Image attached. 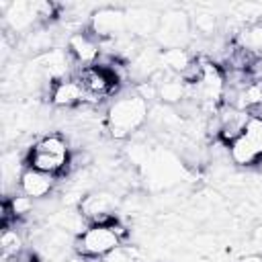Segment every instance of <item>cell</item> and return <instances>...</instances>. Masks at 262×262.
I'll list each match as a JSON object with an SVG mask.
<instances>
[{
    "instance_id": "cell-1",
    "label": "cell",
    "mask_w": 262,
    "mask_h": 262,
    "mask_svg": "<svg viewBox=\"0 0 262 262\" xmlns=\"http://www.w3.org/2000/svg\"><path fill=\"white\" fill-rule=\"evenodd\" d=\"M149 102L137 96L133 90L115 98L106 108V127L115 139H127L139 131L149 119Z\"/></svg>"
},
{
    "instance_id": "cell-17",
    "label": "cell",
    "mask_w": 262,
    "mask_h": 262,
    "mask_svg": "<svg viewBox=\"0 0 262 262\" xmlns=\"http://www.w3.org/2000/svg\"><path fill=\"white\" fill-rule=\"evenodd\" d=\"M190 25L192 31H196L203 37H213L219 31V14L207 8H199L192 16H190Z\"/></svg>"
},
{
    "instance_id": "cell-20",
    "label": "cell",
    "mask_w": 262,
    "mask_h": 262,
    "mask_svg": "<svg viewBox=\"0 0 262 262\" xmlns=\"http://www.w3.org/2000/svg\"><path fill=\"white\" fill-rule=\"evenodd\" d=\"M6 201H8V207H10L12 215H14V219L29 215L33 211V207H35V201L29 199V196H25V194H14V196H10Z\"/></svg>"
},
{
    "instance_id": "cell-7",
    "label": "cell",
    "mask_w": 262,
    "mask_h": 262,
    "mask_svg": "<svg viewBox=\"0 0 262 262\" xmlns=\"http://www.w3.org/2000/svg\"><path fill=\"white\" fill-rule=\"evenodd\" d=\"M68 53L76 63H82V68L86 66H96L98 57L102 53L100 49V41L90 33V31H76L68 37Z\"/></svg>"
},
{
    "instance_id": "cell-18",
    "label": "cell",
    "mask_w": 262,
    "mask_h": 262,
    "mask_svg": "<svg viewBox=\"0 0 262 262\" xmlns=\"http://www.w3.org/2000/svg\"><path fill=\"white\" fill-rule=\"evenodd\" d=\"M239 47L244 49H250L258 55V51L262 49V20L258 23H252V25H246L242 31H239Z\"/></svg>"
},
{
    "instance_id": "cell-8",
    "label": "cell",
    "mask_w": 262,
    "mask_h": 262,
    "mask_svg": "<svg viewBox=\"0 0 262 262\" xmlns=\"http://www.w3.org/2000/svg\"><path fill=\"white\" fill-rule=\"evenodd\" d=\"M49 100L55 106L72 108V106L88 102V94H86L82 82L78 80V76H68V78L53 82V86L49 88Z\"/></svg>"
},
{
    "instance_id": "cell-13",
    "label": "cell",
    "mask_w": 262,
    "mask_h": 262,
    "mask_svg": "<svg viewBox=\"0 0 262 262\" xmlns=\"http://www.w3.org/2000/svg\"><path fill=\"white\" fill-rule=\"evenodd\" d=\"M227 156L235 166H244V168L254 166V164H258L262 160V154L254 147V143L246 135L237 137L233 143L227 145Z\"/></svg>"
},
{
    "instance_id": "cell-15",
    "label": "cell",
    "mask_w": 262,
    "mask_h": 262,
    "mask_svg": "<svg viewBox=\"0 0 262 262\" xmlns=\"http://www.w3.org/2000/svg\"><path fill=\"white\" fill-rule=\"evenodd\" d=\"M160 59H162V68H166L176 76H182L196 57L190 55V51H186L184 47H172V49H162Z\"/></svg>"
},
{
    "instance_id": "cell-12",
    "label": "cell",
    "mask_w": 262,
    "mask_h": 262,
    "mask_svg": "<svg viewBox=\"0 0 262 262\" xmlns=\"http://www.w3.org/2000/svg\"><path fill=\"white\" fill-rule=\"evenodd\" d=\"M51 45H53V35H51V31L45 29L43 25L31 29V31H29L27 35H23V39H20L23 51H27V53L33 55V57L51 51V49H53Z\"/></svg>"
},
{
    "instance_id": "cell-26",
    "label": "cell",
    "mask_w": 262,
    "mask_h": 262,
    "mask_svg": "<svg viewBox=\"0 0 262 262\" xmlns=\"http://www.w3.org/2000/svg\"><path fill=\"white\" fill-rule=\"evenodd\" d=\"M68 262H86V258H84V256H80V254H76V256H72Z\"/></svg>"
},
{
    "instance_id": "cell-19",
    "label": "cell",
    "mask_w": 262,
    "mask_h": 262,
    "mask_svg": "<svg viewBox=\"0 0 262 262\" xmlns=\"http://www.w3.org/2000/svg\"><path fill=\"white\" fill-rule=\"evenodd\" d=\"M244 135L254 143V147L262 154V117L258 115H250L244 127Z\"/></svg>"
},
{
    "instance_id": "cell-23",
    "label": "cell",
    "mask_w": 262,
    "mask_h": 262,
    "mask_svg": "<svg viewBox=\"0 0 262 262\" xmlns=\"http://www.w3.org/2000/svg\"><path fill=\"white\" fill-rule=\"evenodd\" d=\"M14 262H39V258H37V254L35 252H31V250H23L18 256H16V260Z\"/></svg>"
},
{
    "instance_id": "cell-2",
    "label": "cell",
    "mask_w": 262,
    "mask_h": 262,
    "mask_svg": "<svg viewBox=\"0 0 262 262\" xmlns=\"http://www.w3.org/2000/svg\"><path fill=\"white\" fill-rule=\"evenodd\" d=\"M123 244V239L115 233L113 223H92L86 225V229L82 233H78L76 237V254L84 256V258H96L102 260L106 254H111L113 250H117Z\"/></svg>"
},
{
    "instance_id": "cell-6",
    "label": "cell",
    "mask_w": 262,
    "mask_h": 262,
    "mask_svg": "<svg viewBox=\"0 0 262 262\" xmlns=\"http://www.w3.org/2000/svg\"><path fill=\"white\" fill-rule=\"evenodd\" d=\"M78 80L82 82L88 100H100L108 94H113L119 86V82L115 80V76L102 68V66H86L78 72Z\"/></svg>"
},
{
    "instance_id": "cell-10",
    "label": "cell",
    "mask_w": 262,
    "mask_h": 262,
    "mask_svg": "<svg viewBox=\"0 0 262 262\" xmlns=\"http://www.w3.org/2000/svg\"><path fill=\"white\" fill-rule=\"evenodd\" d=\"M55 178L57 176H53V174H47V172L25 166L16 184H18L20 194H25L33 201H39V199H45V196L51 194V190L55 188Z\"/></svg>"
},
{
    "instance_id": "cell-3",
    "label": "cell",
    "mask_w": 262,
    "mask_h": 262,
    "mask_svg": "<svg viewBox=\"0 0 262 262\" xmlns=\"http://www.w3.org/2000/svg\"><path fill=\"white\" fill-rule=\"evenodd\" d=\"M192 25L190 16L184 10L170 8L162 12L160 27L156 31V41L160 49H172V47H184L190 41Z\"/></svg>"
},
{
    "instance_id": "cell-16",
    "label": "cell",
    "mask_w": 262,
    "mask_h": 262,
    "mask_svg": "<svg viewBox=\"0 0 262 262\" xmlns=\"http://www.w3.org/2000/svg\"><path fill=\"white\" fill-rule=\"evenodd\" d=\"M25 250V242H23V235L18 229H12V227H4L2 229V235H0V252H2V260L8 262V260H16V256Z\"/></svg>"
},
{
    "instance_id": "cell-22",
    "label": "cell",
    "mask_w": 262,
    "mask_h": 262,
    "mask_svg": "<svg viewBox=\"0 0 262 262\" xmlns=\"http://www.w3.org/2000/svg\"><path fill=\"white\" fill-rule=\"evenodd\" d=\"M100 262H135V256H133V252H131V250H127V248L119 246L117 250H113L111 254H106Z\"/></svg>"
},
{
    "instance_id": "cell-21",
    "label": "cell",
    "mask_w": 262,
    "mask_h": 262,
    "mask_svg": "<svg viewBox=\"0 0 262 262\" xmlns=\"http://www.w3.org/2000/svg\"><path fill=\"white\" fill-rule=\"evenodd\" d=\"M133 92L137 94V96H141L145 102H154V100H158V86L156 84H151L149 80H145V82H137L135 86H133Z\"/></svg>"
},
{
    "instance_id": "cell-9",
    "label": "cell",
    "mask_w": 262,
    "mask_h": 262,
    "mask_svg": "<svg viewBox=\"0 0 262 262\" xmlns=\"http://www.w3.org/2000/svg\"><path fill=\"white\" fill-rule=\"evenodd\" d=\"M125 16H127V33L135 39L137 37L141 39V37H156L162 12L149 6H133V8H125Z\"/></svg>"
},
{
    "instance_id": "cell-14",
    "label": "cell",
    "mask_w": 262,
    "mask_h": 262,
    "mask_svg": "<svg viewBox=\"0 0 262 262\" xmlns=\"http://www.w3.org/2000/svg\"><path fill=\"white\" fill-rule=\"evenodd\" d=\"M188 98V86L182 80V76H170L166 82L158 86V100L166 106L182 104Z\"/></svg>"
},
{
    "instance_id": "cell-24",
    "label": "cell",
    "mask_w": 262,
    "mask_h": 262,
    "mask_svg": "<svg viewBox=\"0 0 262 262\" xmlns=\"http://www.w3.org/2000/svg\"><path fill=\"white\" fill-rule=\"evenodd\" d=\"M239 262H262V254H246L239 258Z\"/></svg>"
},
{
    "instance_id": "cell-25",
    "label": "cell",
    "mask_w": 262,
    "mask_h": 262,
    "mask_svg": "<svg viewBox=\"0 0 262 262\" xmlns=\"http://www.w3.org/2000/svg\"><path fill=\"white\" fill-rule=\"evenodd\" d=\"M254 239H256V242H260V244H262V227H258V229H256V231H254Z\"/></svg>"
},
{
    "instance_id": "cell-4",
    "label": "cell",
    "mask_w": 262,
    "mask_h": 262,
    "mask_svg": "<svg viewBox=\"0 0 262 262\" xmlns=\"http://www.w3.org/2000/svg\"><path fill=\"white\" fill-rule=\"evenodd\" d=\"M88 31L98 41H115L127 33V16L125 8L117 6H100L90 14Z\"/></svg>"
},
{
    "instance_id": "cell-11",
    "label": "cell",
    "mask_w": 262,
    "mask_h": 262,
    "mask_svg": "<svg viewBox=\"0 0 262 262\" xmlns=\"http://www.w3.org/2000/svg\"><path fill=\"white\" fill-rule=\"evenodd\" d=\"M2 20L6 25V29L10 33H23L27 35L31 29L39 27L35 10H33V2H25V0H16L10 2L8 10L2 14Z\"/></svg>"
},
{
    "instance_id": "cell-5",
    "label": "cell",
    "mask_w": 262,
    "mask_h": 262,
    "mask_svg": "<svg viewBox=\"0 0 262 262\" xmlns=\"http://www.w3.org/2000/svg\"><path fill=\"white\" fill-rule=\"evenodd\" d=\"M117 203H119V199L113 192H108V190H96V192L84 194L82 203L78 205V211L88 221V225H92V223L106 225V223L117 221L113 217V213L117 209Z\"/></svg>"
}]
</instances>
